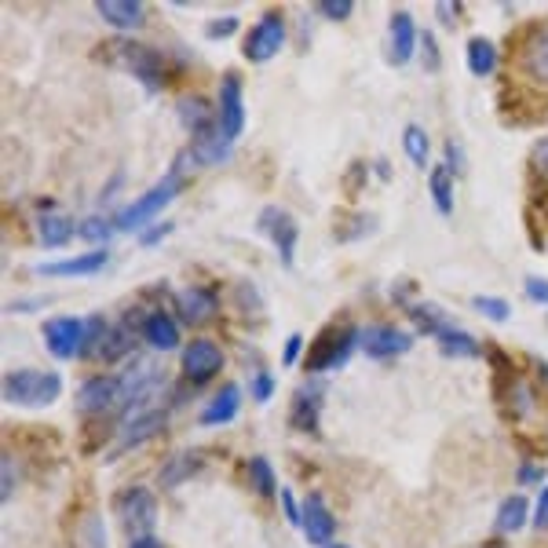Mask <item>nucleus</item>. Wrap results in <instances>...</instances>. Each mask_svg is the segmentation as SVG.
<instances>
[{
  "label": "nucleus",
  "instance_id": "nucleus-48",
  "mask_svg": "<svg viewBox=\"0 0 548 548\" xmlns=\"http://www.w3.org/2000/svg\"><path fill=\"white\" fill-rule=\"evenodd\" d=\"M541 468L538 464H523V468H519V479H523V483H541Z\"/></svg>",
  "mask_w": 548,
  "mask_h": 548
},
{
  "label": "nucleus",
  "instance_id": "nucleus-28",
  "mask_svg": "<svg viewBox=\"0 0 548 548\" xmlns=\"http://www.w3.org/2000/svg\"><path fill=\"white\" fill-rule=\"evenodd\" d=\"M428 190H432L439 216H450L454 212V169L450 165H435L432 176H428Z\"/></svg>",
  "mask_w": 548,
  "mask_h": 548
},
{
  "label": "nucleus",
  "instance_id": "nucleus-34",
  "mask_svg": "<svg viewBox=\"0 0 548 548\" xmlns=\"http://www.w3.org/2000/svg\"><path fill=\"white\" fill-rule=\"evenodd\" d=\"M410 318L424 329V333H439V329L450 326V322L443 318V311H439L435 304H417V307H410Z\"/></svg>",
  "mask_w": 548,
  "mask_h": 548
},
{
  "label": "nucleus",
  "instance_id": "nucleus-32",
  "mask_svg": "<svg viewBox=\"0 0 548 548\" xmlns=\"http://www.w3.org/2000/svg\"><path fill=\"white\" fill-rule=\"evenodd\" d=\"M198 468H201V454L183 450V454H176L169 464H165V468H161V486H180L183 479H190Z\"/></svg>",
  "mask_w": 548,
  "mask_h": 548
},
{
  "label": "nucleus",
  "instance_id": "nucleus-42",
  "mask_svg": "<svg viewBox=\"0 0 548 548\" xmlns=\"http://www.w3.org/2000/svg\"><path fill=\"white\" fill-rule=\"evenodd\" d=\"M231 30H238V19L234 15H227V19H216L205 26V33H209L212 41H220V37H231Z\"/></svg>",
  "mask_w": 548,
  "mask_h": 548
},
{
  "label": "nucleus",
  "instance_id": "nucleus-24",
  "mask_svg": "<svg viewBox=\"0 0 548 548\" xmlns=\"http://www.w3.org/2000/svg\"><path fill=\"white\" fill-rule=\"evenodd\" d=\"M322 380H311L307 388L296 391L293 399V424L300 432H315L318 428V402H322Z\"/></svg>",
  "mask_w": 548,
  "mask_h": 548
},
{
  "label": "nucleus",
  "instance_id": "nucleus-5",
  "mask_svg": "<svg viewBox=\"0 0 548 548\" xmlns=\"http://www.w3.org/2000/svg\"><path fill=\"white\" fill-rule=\"evenodd\" d=\"M117 512H121V523H125L128 538H150V530L158 527V501L147 486H132L121 494L117 501Z\"/></svg>",
  "mask_w": 548,
  "mask_h": 548
},
{
  "label": "nucleus",
  "instance_id": "nucleus-22",
  "mask_svg": "<svg viewBox=\"0 0 548 548\" xmlns=\"http://www.w3.org/2000/svg\"><path fill=\"white\" fill-rule=\"evenodd\" d=\"M238 410H242V391L234 388V384H223L216 395H212V402L201 410V424L205 428H220V424H231L234 417H238Z\"/></svg>",
  "mask_w": 548,
  "mask_h": 548
},
{
  "label": "nucleus",
  "instance_id": "nucleus-36",
  "mask_svg": "<svg viewBox=\"0 0 548 548\" xmlns=\"http://www.w3.org/2000/svg\"><path fill=\"white\" fill-rule=\"evenodd\" d=\"M472 307L483 318H494V322H505V318L512 315L508 300H501V296H472Z\"/></svg>",
  "mask_w": 548,
  "mask_h": 548
},
{
  "label": "nucleus",
  "instance_id": "nucleus-18",
  "mask_svg": "<svg viewBox=\"0 0 548 548\" xmlns=\"http://www.w3.org/2000/svg\"><path fill=\"white\" fill-rule=\"evenodd\" d=\"M106 260H110V253H106V249H92V253L74 256V260H59V264H41V267H37V274H44V278H88V274H99V271H103Z\"/></svg>",
  "mask_w": 548,
  "mask_h": 548
},
{
  "label": "nucleus",
  "instance_id": "nucleus-14",
  "mask_svg": "<svg viewBox=\"0 0 548 548\" xmlns=\"http://www.w3.org/2000/svg\"><path fill=\"white\" fill-rule=\"evenodd\" d=\"M388 44H391V63H395V66L410 63V59H413L417 44H421V30H417V22H413L410 11H391Z\"/></svg>",
  "mask_w": 548,
  "mask_h": 548
},
{
  "label": "nucleus",
  "instance_id": "nucleus-50",
  "mask_svg": "<svg viewBox=\"0 0 548 548\" xmlns=\"http://www.w3.org/2000/svg\"><path fill=\"white\" fill-rule=\"evenodd\" d=\"M128 548H165V545H161V541L154 538V534H150V538H136Z\"/></svg>",
  "mask_w": 548,
  "mask_h": 548
},
{
  "label": "nucleus",
  "instance_id": "nucleus-17",
  "mask_svg": "<svg viewBox=\"0 0 548 548\" xmlns=\"http://www.w3.org/2000/svg\"><path fill=\"white\" fill-rule=\"evenodd\" d=\"M216 311H220V300H216L212 289H183V293H176V315H180V322H187V326L209 322Z\"/></svg>",
  "mask_w": 548,
  "mask_h": 548
},
{
  "label": "nucleus",
  "instance_id": "nucleus-43",
  "mask_svg": "<svg viewBox=\"0 0 548 548\" xmlns=\"http://www.w3.org/2000/svg\"><path fill=\"white\" fill-rule=\"evenodd\" d=\"M253 395H256V402H267V399H271V395H274L271 373H264V369L256 373V377H253Z\"/></svg>",
  "mask_w": 548,
  "mask_h": 548
},
{
  "label": "nucleus",
  "instance_id": "nucleus-38",
  "mask_svg": "<svg viewBox=\"0 0 548 548\" xmlns=\"http://www.w3.org/2000/svg\"><path fill=\"white\" fill-rule=\"evenodd\" d=\"M318 11H322L329 22H344V19H351L355 0H322V4H318Z\"/></svg>",
  "mask_w": 548,
  "mask_h": 548
},
{
  "label": "nucleus",
  "instance_id": "nucleus-8",
  "mask_svg": "<svg viewBox=\"0 0 548 548\" xmlns=\"http://www.w3.org/2000/svg\"><path fill=\"white\" fill-rule=\"evenodd\" d=\"M260 231L271 238L278 260H282L285 267H293L296 264V242H300V227H296L293 216H289L285 209H278V205H267V209L260 212Z\"/></svg>",
  "mask_w": 548,
  "mask_h": 548
},
{
  "label": "nucleus",
  "instance_id": "nucleus-13",
  "mask_svg": "<svg viewBox=\"0 0 548 548\" xmlns=\"http://www.w3.org/2000/svg\"><path fill=\"white\" fill-rule=\"evenodd\" d=\"M117 402H121V380L117 377H92L77 391V410L88 413V417L114 410Z\"/></svg>",
  "mask_w": 548,
  "mask_h": 548
},
{
  "label": "nucleus",
  "instance_id": "nucleus-19",
  "mask_svg": "<svg viewBox=\"0 0 548 548\" xmlns=\"http://www.w3.org/2000/svg\"><path fill=\"white\" fill-rule=\"evenodd\" d=\"M190 161L194 165H220V161L231 158V139L223 136L220 121L209 128V132H201V136H194V143H190Z\"/></svg>",
  "mask_w": 548,
  "mask_h": 548
},
{
  "label": "nucleus",
  "instance_id": "nucleus-31",
  "mask_svg": "<svg viewBox=\"0 0 548 548\" xmlns=\"http://www.w3.org/2000/svg\"><path fill=\"white\" fill-rule=\"evenodd\" d=\"M402 150H406L410 165L424 169L428 158H432V139H428V132H424L421 125H406V132H402Z\"/></svg>",
  "mask_w": 548,
  "mask_h": 548
},
{
  "label": "nucleus",
  "instance_id": "nucleus-3",
  "mask_svg": "<svg viewBox=\"0 0 548 548\" xmlns=\"http://www.w3.org/2000/svg\"><path fill=\"white\" fill-rule=\"evenodd\" d=\"M359 329L355 326H344V329H326L322 337L311 344V351H307V369H315V373H326V369H337L348 362V355L355 351V344H359Z\"/></svg>",
  "mask_w": 548,
  "mask_h": 548
},
{
  "label": "nucleus",
  "instance_id": "nucleus-27",
  "mask_svg": "<svg viewBox=\"0 0 548 548\" xmlns=\"http://www.w3.org/2000/svg\"><path fill=\"white\" fill-rule=\"evenodd\" d=\"M527 519H530V501L523 494H512L501 501V508H497L494 530L497 534H516V530L527 527Z\"/></svg>",
  "mask_w": 548,
  "mask_h": 548
},
{
  "label": "nucleus",
  "instance_id": "nucleus-12",
  "mask_svg": "<svg viewBox=\"0 0 548 548\" xmlns=\"http://www.w3.org/2000/svg\"><path fill=\"white\" fill-rule=\"evenodd\" d=\"M220 128L231 143L242 136L245 128V103H242V81H238V74H223L220 81Z\"/></svg>",
  "mask_w": 548,
  "mask_h": 548
},
{
  "label": "nucleus",
  "instance_id": "nucleus-10",
  "mask_svg": "<svg viewBox=\"0 0 548 548\" xmlns=\"http://www.w3.org/2000/svg\"><path fill=\"white\" fill-rule=\"evenodd\" d=\"M220 369H223V351L216 340L198 337L183 348V373H187L190 384H205V380H212Z\"/></svg>",
  "mask_w": 548,
  "mask_h": 548
},
{
  "label": "nucleus",
  "instance_id": "nucleus-44",
  "mask_svg": "<svg viewBox=\"0 0 548 548\" xmlns=\"http://www.w3.org/2000/svg\"><path fill=\"white\" fill-rule=\"evenodd\" d=\"M300 351H304V337L293 333V337L285 340V355H282L285 366H296V362H300Z\"/></svg>",
  "mask_w": 548,
  "mask_h": 548
},
{
  "label": "nucleus",
  "instance_id": "nucleus-1",
  "mask_svg": "<svg viewBox=\"0 0 548 548\" xmlns=\"http://www.w3.org/2000/svg\"><path fill=\"white\" fill-rule=\"evenodd\" d=\"M63 395V377L59 373H44V369H15L4 377V402L11 406H52Z\"/></svg>",
  "mask_w": 548,
  "mask_h": 548
},
{
  "label": "nucleus",
  "instance_id": "nucleus-2",
  "mask_svg": "<svg viewBox=\"0 0 548 548\" xmlns=\"http://www.w3.org/2000/svg\"><path fill=\"white\" fill-rule=\"evenodd\" d=\"M180 190H183L180 172H169V176H165L161 183H154L143 198H136L132 205H125V209L117 212L114 216L117 231H139V227H147L154 216H161V209H169Z\"/></svg>",
  "mask_w": 548,
  "mask_h": 548
},
{
  "label": "nucleus",
  "instance_id": "nucleus-25",
  "mask_svg": "<svg viewBox=\"0 0 548 548\" xmlns=\"http://www.w3.org/2000/svg\"><path fill=\"white\" fill-rule=\"evenodd\" d=\"M435 344H439V351H443L446 359H479V355H483L479 340L457 326L439 329V333H435Z\"/></svg>",
  "mask_w": 548,
  "mask_h": 548
},
{
  "label": "nucleus",
  "instance_id": "nucleus-30",
  "mask_svg": "<svg viewBox=\"0 0 548 548\" xmlns=\"http://www.w3.org/2000/svg\"><path fill=\"white\" fill-rule=\"evenodd\" d=\"M468 70L475 77H490L497 70V44L486 37H472L468 41Z\"/></svg>",
  "mask_w": 548,
  "mask_h": 548
},
{
  "label": "nucleus",
  "instance_id": "nucleus-35",
  "mask_svg": "<svg viewBox=\"0 0 548 548\" xmlns=\"http://www.w3.org/2000/svg\"><path fill=\"white\" fill-rule=\"evenodd\" d=\"M77 231H81V238H85L88 245H99V242H106V238L117 231V223L106 220V216H88V220L81 223Z\"/></svg>",
  "mask_w": 548,
  "mask_h": 548
},
{
  "label": "nucleus",
  "instance_id": "nucleus-45",
  "mask_svg": "<svg viewBox=\"0 0 548 548\" xmlns=\"http://www.w3.org/2000/svg\"><path fill=\"white\" fill-rule=\"evenodd\" d=\"M534 527H538V530H548V486L541 490L538 505H534Z\"/></svg>",
  "mask_w": 548,
  "mask_h": 548
},
{
  "label": "nucleus",
  "instance_id": "nucleus-46",
  "mask_svg": "<svg viewBox=\"0 0 548 548\" xmlns=\"http://www.w3.org/2000/svg\"><path fill=\"white\" fill-rule=\"evenodd\" d=\"M278 494H282V508H285V516L293 519V523H300V516H304V508H296V501H293V490H289V486H282V490H278Z\"/></svg>",
  "mask_w": 548,
  "mask_h": 548
},
{
  "label": "nucleus",
  "instance_id": "nucleus-40",
  "mask_svg": "<svg viewBox=\"0 0 548 548\" xmlns=\"http://www.w3.org/2000/svg\"><path fill=\"white\" fill-rule=\"evenodd\" d=\"M523 289H527V296L534 300V304H548V278H538V274H530L527 282H523Z\"/></svg>",
  "mask_w": 548,
  "mask_h": 548
},
{
  "label": "nucleus",
  "instance_id": "nucleus-7",
  "mask_svg": "<svg viewBox=\"0 0 548 548\" xmlns=\"http://www.w3.org/2000/svg\"><path fill=\"white\" fill-rule=\"evenodd\" d=\"M41 333H44V348L52 351L55 359L66 362L85 351L88 322L85 318H74V315H59V318H48Z\"/></svg>",
  "mask_w": 548,
  "mask_h": 548
},
{
  "label": "nucleus",
  "instance_id": "nucleus-11",
  "mask_svg": "<svg viewBox=\"0 0 548 548\" xmlns=\"http://www.w3.org/2000/svg\"><path fill=\"white\" fill-rule=\"evenodd\" d=\"M117 52H121L125 66L139 77V81H143V85L150 88V92H158L161 70H165V59H161L154 48H147V44H136V41H121V44H117Z\"/></svg>",
  "mask_w": 548,
  "mask_h": 548
},
{
  "label": "nucleus",
  "instance_id": "nucleus-41",
  "mask_svg": "<svg viewBox=\"0 0 548 548\" xmlns=\"http://www.w3.org/2000/svg\"><path fill=\"white\" fill-rule=\"evenodd\" d=\"M530 165L548 180V136H541L538 143H534V150H530Z\"/></svg>",
  "mask_w": 548,
  "mask_h": 548
},
{
  "label": "nucleus",
  "instance_id": "nucleus-47",
  "mask_svg": "<svg viewBox=\"0 0 548 548\" xmlns=\"http://www.w3.org/2000/svg\"><path fill=\"white\" fill-rule=\"evenodd\" d=\"M169 231H172V223H161V227H150V231L143 234L139 242H143V245H147V249H150V245H158L161 238H165V234H169Z\"/></svg>",
  "mask_w": 548,
  "mask_h": 548
},
{
  "label": "nucleus",
  "instance_id": "nucleus-9",
  "mask_svg": "<svg viewBox=\"0 0 548 548\" xmlns=\"http://www.w3.org/2000/svg\"><path fill=\"white\" fill-rule=\"evenodd\" d=\"M359 348L369 359L384 362V359H395V355H406V351L413 348V337L399 326H366L359 337Z\"/></svg>",
  "mask_w": 548,
  "mask_h": 548
},
{
  "label": "nucleus",
  "instance_id": "nucleus-49",
  "mask_svg": "<svg viewBox=\"0 0 548 548\" xmlns=\"http://www.w3.org/2000/svg\"><path fill=\"white\" fill-rule=\"evenodd\" d=\"M435 11H439V19H443V22H454L457 19V4H450V0H443V4H439Z\"/></svg>",
  "mask_w": 548,
  "mask_h": 548
},
{
  "label": "nucleus",
  "instance_id": "nucleus-39",
  "mask_svg": "<svg viewBox=\"0 0 548 548\" xmlns=\"http://www.w3.org/2000/svg\"><path fill=\"white\" fill-rule=\"evenodd\" d=\"M0 501H4V505H8L11 501V494H15V479H19V475H15V461H11V454H4V461H0Z\"/></svg>",
  "mask_w": 548,
  "mask_h": 548
},
{
  "label": "nucleus",
  "instance_id": "nucleus-21",
  "mask_svg": "<svg viewBox=\"0 0 548 548\" xmlns=\"http://www.w3.org/2000/svg\"><path fill=\"white\" fill-rule=\"evenodd\" d=\"M176 114H180V121L194 136L209 132V128L220 121V110H212V103L201 99V95H180V99H176Z\"/></svg>",
  "mask_w": 548,
  "mask_h": 548
},
{
  "label": "nucleus",
  "instance_id": "nucleus-4",
  "mask_svg": "<svg viewBox=\"0 0 548 548\" xmlns=\"http://www.w3.org/2000/svg\"><path fill=\"white\" fill-rule=\"evenodd\" d=\"M125 355H136L132 333L125 326H106L103 318H88V340H85V359L99 362H117Z\"/></svg>",
  "mask_w": 548,
  "mask_h": 548
},
{
  "label": "nucleus",
  "instance_id": "nucleus-23",
  "mask_svg": "<svg viewBox=\"0 0 548 548\" xmlns=\"http://www.w3.org/2000/svg\"><path fill=\"white\" fill-rule=\"evenodd\" d=\"M519 63H523V70H527L534 81L548 85V26H545V30H534L527 41H523Z\"/></svg>",
  "mask_w": 548,
  "mask_h": 548
},
{
  "label": "nucleus",
  "instance_id": "nucleus-6",
  "mask_svg": "<svg viewBox=\"0 0 548 548\" xmlns=\"http://www.w3.org/2000/svg\"><path fill=\"white\" fill-rule=\"evenodd\" d=\"M282 44H285V19L278 11H264L253 22V30L245 33L242 52L249 63H267V59H274V55L282 52Z\"/></svg>",
  "mask_w": 548,
  "mask_h": 548
},
{
  "label": "nucleus",
  "instance_id": "nucleus-15",
  "mask_svg": "<svg viewBox=\"0 0 548 548\" xmlns=\"http://www.w3.org/2000/svg\"><path fill=\"white\" fill-rule=\"evenodd\" d=\"M300 527H304V538L311 541V545L326 548L329 541H333V534H337V519H333V512L326 508V501L318 494H311L304 501V516H300Z\"/></svg>",
  "mask_w": 548,
  "mask_h": 548
},
{
  "label": "nucleus",
  "instance_id": "nucleus-26",
  "mask_svg": "<svg viewBox=\"0 0 548 548\" xmlns=\"http://www.w3.org/2000/svg\"><path fill=\"white\" fill-rule=\"evenodd\" d=\"M99 15L114 30H136L143 22V4L139 0H99Z\"/></svg>",
  "mask_w": 548,
  "mask_h": 548
},
{
  "label": "nucleus",
  "instance_id": "nucleus-33",
  "mask_svg": "<svg viewBox=\"0 0 548 548\" xmlns=\"http://www.w3.org/2000/svg\"><path fill=\"white\" fill-rule=\"evenodd\" d=\"M249 479H253L256 494H264V497L278 494V483H274V472H271V461H267V457H253V461H249Z\"/></svg>",
  "mask_w": 548,
  "mask_h": 548
},
{
  "label": "nucleus",
  "instance_id": "nucleus-37",
  "mask_svg": "<svg viewBox=\"0 0 548 548\" xmlns=\"http://www.w3.org/2000/svg\"><path fill=\"white\" fill-rule=\"evenodd\" d=\"M417 48H421L424 70H428V74H439V70H443V52H439V41H435L432 30L421 33V44H417Z\"/></svg>",
  "mask_w": 548,
  "mask_h": 548
},
{
  "label": "nucleus",
  "instance_id": "nucleus-51",
  "mask_svg": "<svg viewBox=\"0 0 548 548\" xmlns=\"http://www.w3.org/2000/svg\"><path fill=\"white\" fill-rule=\"evenodd\" d=\"M326 548H348V545H326Z\"/></svg>",
  "mask_w": 548,
  "mask_h": 548
},
{
  "label": "nucleus",
  "instance_id": "nucleus-29",
  "mask_svg": "<svg viewBox=\"0 0 548 548\" xmlns=\"http://www.w3.org/2000/svg\"><path fill=\"white\" fill-rule=\"evenodd\" d=\"M37 234H41V242L48 245V249L66 245L70 238H74V220L63 216V212H44L41 223H37Z\"/></svg>",
  "mask_w": 548,
  "mask_h": 548
},
{
  "label": "nucleus",
  "instance_id": "nucleus-16",
  "mask_svg": "<svg viewBox=\"0 0 548 548\" xmlns=\"http://www.w3.org/2000/svg\"><path fill=\"white\" fill-rule=\"evenodd\" d=\"M165 424H169V410H143V413H136V417H128V424L121 428V435H117V454L154 439Z\"/></svg>",
  "mask_w": 548,
  "mask_h": 548
},
{
  "label": "nucleus",
  "instance_id": "nucleus-20",
  "mask_svg": "<svg viewBox=\"0 0 548 548\" xmlns=\"http://www.w3.org/2000/svg\"><path fill=\"white\" fill-rule=\"evenodd\" d=\"M139 329H143V340H147L154 351H176L180 348V326H176V318L165 315V311H150Z\"/></svg>",
  "mask_w": 548,
  "mask_h": 548
}]
</instances>
